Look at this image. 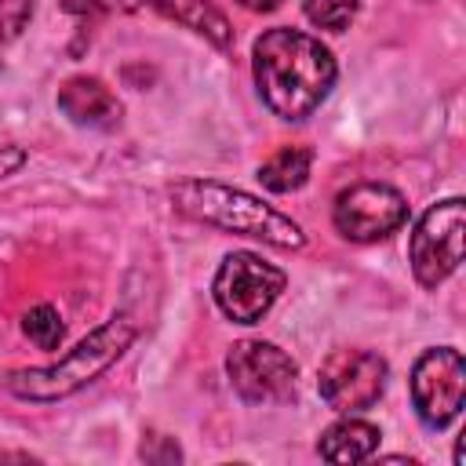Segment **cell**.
<instances>
[{
	"instance_id": "cell-1",
	"label": "cell",
	"mask_w": 466,
	"mask_h": 466,
	"mask_svg": "<svg viewBox=\"0 0 466 466\" xmlns=\"http://www.w3.org/2000/svg\"><path fill=\"white\" fill-rule=\"evenodd\" d=\"M251 73L262 102L280 120H306L335 87L331 51L299 29H266L251 47Z\"/></svg>"
},
{
	"instance_id": "cell-2",
	"label": "cell",
	"mask_w": 466,
	"mask_h": 466,
	"mask_svg": "<svg viewBox=\"0 0 466 466\" xmlns=\"http://www.w3.org/2000/svg\"><path fill=\"white\" fill-rule=\"evenodd\" d=\"M171 204L175 211H182L193 222L226 229V233H240V237H255L269 248H302L306 233L299 229V222H291L284 211L262 204L258 197L215 182V178H186L171 186Z\"/></svg>"
},
{
	"instance_id": "cell-3",
	"label": "cell",
	"mask_w": 466,
	"mask_h": 466,
	"mask_svg": "<svg viewBox=\"0 0 466 466\" xmlns=\"http://www.w3.org/2000/svg\"><path fill=\"white\" fill-rule=\"evenodd\" d=\"M131 342H135V320L127 313H113L87 339H80L69 353H62L55 364L11 371L4 379V386L18 400H33V404L62 400V397L84 390L87 382H95L109 364H116Z\"/></svg>"
},
{
	"instance_id": "cell-4",
	"label": "cell",
	"mask_w": 466,
	"mask_h": 466,
	"mask_svg": "<svg viewBox=\"0 0 466 466\" xmlns=\"http://www.w3.org/2000/svg\"><path fill=\"white\" fill-rule=\"evenodd\" d=\"M284 284H288V277L273 262H266L251 251H233L222 258V266L211 280V295L229 320L258 324L269 313V306L280 299Z\"/></svg>"
},
{
	"instance_id": "cell-5",
	"label": "cell",
	"mask_w": 466,
	"mask_h": 466,
	"mask_svg": "<svg viewBox=\"0 0 466 466\" xmlns=\"http://www.w3.org/2000/svg\"><path fill=\"white\" fill-rule=\"evenodd\" d=\"M462 233H466V204L459 197H448V200L433 204L415 222L408 258H411V273L422 288H437L459 269Z\"/></svg>"
},
{
	"instance_id": "cell-6",
	"label": "cell",
	"mask_w": 466,
	"mask_h": 466,
	"mask_svg": "<svg viewBox=\"0 0 466 466\" xmlns=\"http://www.w3.org/2000/svg\"><path fill=\"white\" fill-rule=\"evenodd\" d=\"M226 375L240 400L248 404H280L295 393V360L262 339H240L226 353Z\"/></svg>"
},
{
	"instance_id": "cell-7",
	"label": "cell",
	"mask_w": 466,
	"mask_h": 466,
	"mask_svg": "<svg viewBox=\"0 0 466 466\" xmlns=\"http://www.w3.org/2000/svg\"><path fill=\"white\" fill-rule=\"evenodd\" d=\"M466 400V360L451 346L426 350L411 368V404L430 430H444Z\"/></svg>"
},
{
	"instance_id": "cell-8",
	"label": "cell",
	"mask_w": 466,
	"mask_h": 466,
	"mask_svg": "<svg viewBox=\"0 0 466 466\" xmlns=\"http://www.w3.org/2000/svg\"><path fill=\"white\" fill-rule=\"evenodd\" d=\"M331 218L346 240L371 244L386 240L408 222V200L386 182H357L335 197Z\"/></svg>"
},
{
	"instance_id": "cell-9",
	"label": "cell",
	"mask_w": 466,
	"mask_h": 466,
	"mask_svg": "<svg viewBox=\"0 0 466 466\" xmlns=\"http://www.w3.org/2000/svg\"><path fill=\"white\" fill-rule=\"evenodd\" d=\"M386 360L371 350H335L317 375V390L324 397L328 408L353 415V411H368L382 390H386Z\"/></svg>"
},
{
	"instance_id": "cell-10",
	"label": "cell",
	"mask_w": 466,
	"mask_h": 466,
	"mask_svg": "<svg viewBox=\"0 0 466 466\" xmlns=\"http://www.w3.org/2000/svg\"><path fill=\"white\" fill-rule=\"evenodd\" d=\"M58 109L76 124V127H95L109 131L120 124V102L116 95L98 80V76H69L58 87Z\"/></svg>"
},
{
	"instance_id": "cell-11",
	"label": "cell",
	"mask_w": 466,
	"mask_h": 466,
	"mask_svg": "<svg viewBox=\"0 0 466 466\" xmlns=\"http://www.w3.org/2000/svg\"><path fill=\"white\" fill-rule=\"evenodd\" d=\"M379 448V430L371 426V422H364V419H339V422H331L324 433H320V441H317V451H320V459H328V462H360V459H368L371 451Z\"/></svg>"
},
{
	"instance_id": "cell-12",
	"label": "cell",
	"mask_w": 466,
	"mask_h": 466,
	"mask_svg": "<svg viewBox=\"0 0 466 466\" xmlns=\"http://www.w3.org/2000/svg\"><path fill=\"white\" fill-rule=\"evenodd\" d=\"M146 4H153L160 15L175 18L178 25L208 36L215 47H229L233 44V29H229L226 15L211 0H146Z\"/></svg>"
},
{
	"instance_id": "cell-13",
	"label": "cell",
	"mask_w": 466,
	"mask_h": 466,
	"mask_svg": "<svg viewBox=\"0 0 466 466\" xmlns=\"http://www.w3.org/2000/svg\"><path fill=\"white\" fill-rule=\"evenodd\" d=\"M309 167H313V153L306 146H284L269 160L258 164V182L269 193H291V189L306 186Z\"/></svg>"
},
{
	"instance_id": "cell-14",
	"label": "cell",
	"mask_w": 466,
	"mask_h": 466,
	"mask_svg": "<svg viewBox=\"0 0 466 466\" xmlns=\"http://www.w3.org/2000/svg\"><path fill=\"white\" fill-rule=\"evenodd\" d=\"M22 331H25V339H29L36 350H58V342H62V335H66V324H62V317H58L55 306L40 302V306H33V309L22 317Z\"/></svg>"
},
{
	"instance_id": "cell-15",
	"label": "cell",
	"mask_w": 466,
	"mask_h": 466,
	"mask_svg": "<svg viewBox=\"0 0 466 466\" xmlns=\"http://www.w3.org/2000/svg\"><path fill=\"white\" fill-rule=\"evenodd\" d=\"M357 7H360V0H306V4H302L306 18H309L317 29H328V33L350 29Z\"/></svg>"
},
{
	"instance_id": "cell-16",
	"label": "cell",
	"mask_w": 466,
	"mask_h": 466,
	"mask_svg": "<svg viewBox=\"0 0 466 466\" xmlns=\"http://www.w3.org/2000/svg\"><path fill=\"white\" fill-rule=\"evenodd\" d=\"M33 11V0H0V40L15 36Z\"/></svg>"
},
{
	"instance_id": "cell-17",
	"label": "cell",
	"mask_w": 466,
	"mask_h": 466,
	"mask_svg": "<svg viewBox=\"0 0 466 466\" xmlns=\"http://www.w3.org/2000/svg\"><path fill=\"white\" fill-rule=\"evenodd\" d=\"M62 7L73 11V15H95L102 4H98V0H62Z\"/></svg>"
},
{
	"instance_id": "cell-18",
	"label": "cell",
	"mask_w": 466,
	"mask_h": 466,
	"mask_svg": "<svg viewBox=\"0 0 466 466\" xmlns=\"http://www.w3.org/2000/svg\"><path fill=\"white\" fill-rule=\"evenodd\" d=\"M244 11H255V15H266V11H277L280 0H237Z\"/></svg>"
}]
</instances>
